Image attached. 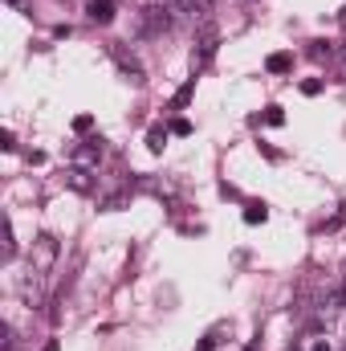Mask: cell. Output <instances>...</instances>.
<instances>
[{"label": "cell", "instance_id": "1", "mask_svg": "<svg viewBox=\"0 0 346 351\" xmlns=\"http://www.w3.org/2000/svg\"><path fill=\"white\" fill-rule=\"evenodd\" d=\"M220 49V29L212 21H200V37H196V49H191V70H204Z\"/></svg>", "mask_w": 346, "mask_h": 351}, {"label": "cell", "instance_id": "2", "mask_svg": "<svg viewBox=\"0 0 346 351\" xmlns=\"http://www.w3.org/2000/svg\"><path fill=\"white\" fill-rule=\"evenodd\" d=\"M172 25H175L172 4H151V8L139 12V33H147V37H159V33H168Z\"/></svg>", "mask_w": 346, "mask_h": 351}, {"label": "cell", "instance_id": "3", "mask_svg": "<svg viewBox=\"0 0 346 351\" xmlns=\"http://www.w3.org/2000/svg\"><path fill=\"white\" fill-rule=\"evenodd\" d=\"M53 262H57V241H53L49 233H41V237L33 241V269H37V274H49Z\"/></svg>", "mask_w": 346, "mask_h": 351}, {"label": "cell", "instance_id": "4", "mask_svg": "<svg viewBox=\"0 0 346 351\" xmlns=\"http://www.w3.org/2000/svg\"><path fill=\"white\" fill-rule=\"evenodd\" d=\"M110 58H114V66L122 70L127 82H143V66H139L135 53H127V45H110Z\"/></svg>", "mask_w": 346, "mask_h": 351}, {"label": "cell", "instance_id": "5", "mask_svg": "<svg viewBox=\"0 0 346 351\" xmlns=\"http://www.w3.org/2000/svg\"><path fill=\"white\" fill-rule=\"evenodd\" d=\"M66 188L90 196V192H94V176H90V168H70V172H66Z\"/></svg>", "mask_w": 346, "mask_h": 351}, {"label": "cell", "instance_id": "6", "mask_svg": "<svg viewBox=\"0 0 346 351\" xmlns=\"http://www.w3.org/2000/svg\"><path fill=\"white\" fill-rule=\"evenodd\" d=\"M102 160V147L98 143H82V147H74V168H94Z\"/></svg>", "mask_w": 346, "mask_h": 351}, {"label": "cell", "instance_id": "7", "mask_svg": "<svg viewBox=\"0 0 346 351\" xmlns=\"http://www.w3.org/2000/svg\"><path fill=\"white\" fill-rule=\"evenodd\" d=\"M90 21H98V25H110L114 21V0H90Z\"/></svg>", "mask_w": 346, "mask_h": 351}, {"label": "cell", "instance_id": "8", "mask_svg": "<svg viewBox=\"0 0 346 351\" xmlns=\"http://www.w3.org/2000/svg\"><path fill=\"white\" fill-rule=\"evenodd\" d=\"M172 12H175V21H204L196 0H172Z\"/></svg>", "mask_w": 346, "mask_h": 351}, {"label": "cell", "instance_id": "9", "mask_svg": "<svg viewBox=\"0 0 346 351\" xmlns=\"http://www.w3.org/2000/svg\"><path fill=\"white\" fill-rule=\"evenodd\" d=\"M265 70H269V74H289V70H293V58H289V53H269Z\"/></svg>", "mask_w": 346, "mask_h": 351}, {"label": "cell", "instance_id": "10", "mask_svg": "<svg viewBox=\"0 0 346 351\" xmlns=\"http://www.w3.org/2000/svg\"><path fill=\"white\" fill-rule=\"evenodd\" d=\"M245 221H249V225H265V221H269V208H265L261 200H249V204H245Z\"/></svg>", "mask_w": 346, "mask_h": 351}, {"label": "cell", "instance_id": "11", "mask_svg": "<svg viewBox=\"0 0 346 351\" xmlns=\"http://www.w3.org/2000/svg\"><path fill=\"white\" fill-rule=\"evenodd\" d=\"M147 147H151V152H163V147H168V127L155 123V127L147 131Z\"/></svg>", "mask_w": 346, "mask_h": 351}, {"label": "cell", "instance_id": "12", "mask_svg": "<svg viewBox=\"0 0 346 351\" xmlns=\"http://www.w3.org/2000/svg\"><path fill=\"white\" fill-rule=\"evenodd\" d=\"M191 94H196V78H191V82H183V86L175 90L172 106H175V110H179V106H187V102H191Z\"/></svg>", "mask_w": 346, "mask_h": 351}, {"label": "cell", "instance_id": "13", "mask_svg": "<svg viewBox=\"0 0 346 351\" xmlns=\"http://www.w3.org/2000/svg\"><path fill=\"white\" fill-rule=\"evenodd\" d=\"M16 254V237H12V221L4 217V258H12Z\"/></svg>", "mask_w": 346, "mask_h": 351}, {"label": "cell", "instance_id": "14", "mask_svg": "<svg viewBox=\"0 0 346 351\" xmlns=\"http://www.w3.org/2000/svg\"><path fill=\"white\" fill-rule=\"evenodd\" d=\"M265 123H269V127H281V123H285V110H281V106H269V110H265Z\"/></svg>", "mask_w": 346, "mask_h": 351}, {"label": "cell", "instance_id": "15", "mask_svg": "<svg viewBox=\"0 0 346 351\" xmlns=\"http://www.w3.org/2000/svg\"><path fill=\"white\" fill-rule=\"evenodd\" d=\"M90 127H94V119H90V114H78V119H74V131H78V135H86Z\"/></svg>", "mask_w": 346, "mask_h": 351}, {"label": "cell", "instance_id": "16", "mask_svg": "<svg viewBox=\"0 0 346 351\" xmlns=\"http://www.w3.org/2000/svg\"><path fill=\"white\" fill-rule=\"evenodd\" d=\"M172 135H191V123H187V119H175V123H172Z\"/></svg>", "mask_w": 346, "mask_h": 351}, {"label": "cell", "instance_id": "17", "mask_svg": "<svg viewBox=\"0 0 346 351\" xmlns=\"http://www.w3.org/2000/svg\"><path fill=\"white\" fill-rule=\"evenodd\" d=\"M302 94H310V98H314V94H322V82H318V78H310V82H302Z\"/></svg>", "mask_w": 346, "mask_h": 351}, {"label": "cell", "instance_id": "18", "mask_svg": "<svg viewBox=\"0 0 346 351\" xmlns=\"http://www.w3.org/2000/svg\"><path fill=\"white\" fill-rule=\"evenodd\" d=\"M0 147H4V152H16V143H12V131H4V135H0Z\"/></svg>", "mask_w": 346, "mask_h": 351}, {"label": "cell", "instance_id": "19", "mask_svg": "<svg viewBox=\"0 0 346 351\" xmlns=\"http://www.w3.org/2000/svg\"><path fill=\"white\" fill-rule=\"evenodd\" d=\"M196 4H200V16H204V21H208V12L216 8V0H196Z\"/></svg>", "mask_w": 346, "mask_h": 351}, {"label": "cell", "instance_id": "20", "mask_svg": "<svg viewBox=\"0 0 346 351\" xmlns=\"http://www.w3.org/2000/svg\"><path fill=\"white\" fill-rule=\"evenodd\" d=\"M338 298H343V306H346V278H343V286H338Z\"/></svg>", "mask_w": 346, "mask_h": 351}, {"label": "cell", "instance_id": "21", "mask_svg": "<svg viewBox=\"0 0 346 351\" xmlns=\"http://www.w3.org/2000/svg\"><path fill=\"white\" fill-rule=\"evenodd\" d=\"M196 351H212V339H204V343H200Z\"/></svg>", "mask_w": 346, "mask_h": 351}, {"label": "cell", "instance_id": "22", "mask_svg": "<svg viewBox=\"0 0 346 351\" xmlns=\"http://www.w3.org/2000/svg\"><path fill=\"white\" fill-rule=\"evenodd\" d=\"M8 4H16V8H25V4H29V0H8Z\"/></svg>", "mask_w": 346, "mask_h": 351}, {"label": "cell", "instance_id": "23", "mask_svg": "<svg viewBox=\"0 0 346 351\" xmlns=\"http://www.w3.org/2000/svg\"><path fill=\"white\" fill-rule=\"evenodd\" d=\"M45 351H57V343H45Z\"/></svg>", "mask_w": 346, "mask_h": 351}, {"label": "cell", "instance_id": "24", "mask_svg": "<svg viewBox=\"0 0 346 351\" xmlns=\"http://www.w3.org/2000/svg\"><path fill=\"white\" fill-rule=\"evenodd\" d=\"M343 25H346V8H343Z\"/></svg>", "mask_w": 346, "mask_h": 351}]
</instances>
